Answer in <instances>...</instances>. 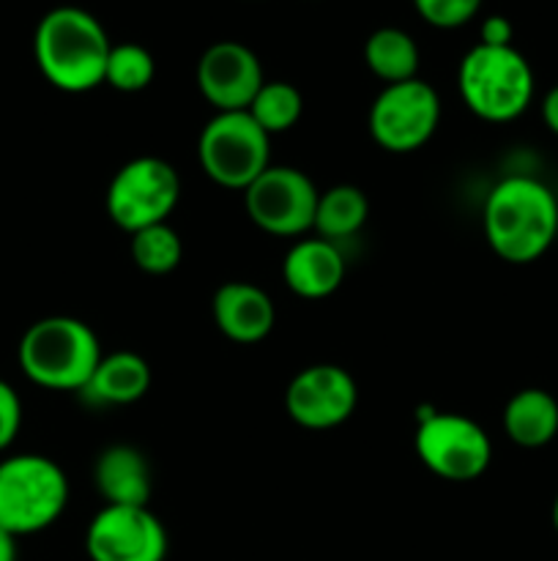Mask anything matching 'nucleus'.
Segmentation results:
<instances>
[{
	"mask_svg": "<svg viewBox=\"0 0 558 561\" xmlns=\"http://www.w3.org/2000/svg\"><path fill=\"white\" fill-rule=\"evenodd\" d=\"M481 230L501 261L528 266L558 239V197L534 175H507L485 197Z\"/></svg>",
	"mask_w": 558,
	"mask_h": 561,
	"instance_id": "f257e3e1",
	"label": "nucleus"
},
{
	"mask_svg": "<svg viewBox=\"0 0 558 561\" xmlns=\"http://www.w3.org/2000/svg\"><path fill=\"white\" fill-rule=\"evenodd\" d=\"M113 42L102 22L80 5H58L38 20L33 58L53 88L88 93L104 82Z\"/></svg>",
	"mask_w": 558,
	"mask_h": 561,
	"instance_id": "f03ea898",
	"label": "nucleus"
},
{
	"mask_svg": "<svg viewBox=\"0 0 558 561\" xmlns=\"http://www.w3.org/2000/svg\"><path fill=\"white\" fill-rule=\"evenodd\" d=\"M102 356L96 332L71 316H49L31 323L16 345L22 376L49 392H82Z\"/></svg>",
	"mask_w": 558,
	"mask_h": 561,
	"instance_id": "7ed1b4c3",
	"label": "nucleus"
},
{
	"mask_svg": "<svg viewBox=\"0 0 558 561\" xmlns=\"http://www.w3.org/2000/svg\"><path fill=\"white\" fill-rule=\"evenodd\" d=\"M460 99L476 118L487 124H509L534 102V69L514 47L476 44L457 69Z\"/></svg>",
	"mask_w": 558,
	"mask_h": 561,
	"instance_id": "20e7f679",
	"label": "nucleus"
},
{
	"mask_svg": "<svg viewBox=\"0 0 558 561\" xmlns=\"http://www.w3.org/2000/svg\"><path fill=\"white\" fill-rule=\"evenodd\" d=\"M69 507V477L53 458L38 453L0 460V529L31 537L49 529Z\"/></svg>",
	"mask_w": 558,
	"mask_h": 561,
	"instance_id": "39448f33",
	"label": "nucleus"
},
{
	"mask_svg": "<svg viewBox=\"0 0 558 561\" xmlns=\"http://www.w3.org/2000/svg\"><path fill=\"white\" fill-rule=\"evenodd\" d=\"M197 159L213 184L244 192L271 168V135L246 110L213 113L197 140Z\"/></svg>",
	"mask_w": 558,
	"mask_h": 561,
	"instance_id": "423d86ee",
	"label": "nucleus"
},
{
	"mask_svg": "<svg viewBox=\"0 0 558 561\" xmlns=\"http://www.w3.org/2000/svg\"><path fill=\"white\" fill-rule=\"evenodd\" d=\"M181 201L178 170L162 157H135L109 179L104 208L126 233L167 222Z\"/></svg>",
	"mask_w": 558,
	"mask_h": 561,
	"instance_id": "0eeeda50",
	"label": "nucleus"
},
{
	"mask_svg": "<svg viewBox=\"0 0 558 561\" xmlns=\"http://www.w3.org/2000/svg\"><path fill=\"white\" fill-rule=\"evenodd\" d=\"M414 449L425 469L446 482L479 480L492 460V442L485 427L470 416L446 411L421 416Z\"/></svg>",
	"mask_w": 558,
	"mask_h": 561,
	"instance_id": "6e6552de",
	"label": "nucleus"
},
{
	"mask_svg": "<svg viewBox=\"0 0 558 561\" xmlns=\"http://www.w3.org/2000/svg\"><path fill=\"white\" fill-rule=\"evenodd\" d=\"M441 124V96L430 82L405 80L383 85L367 115L372 140L388 153H414L432 140Z\"/></svg>",
	"mask_w": 558,
	"mask_h": 561,
	"instance_id": "1a4fd4ad",
	"label": "nucleus"
},
{
	"mask_svg": "<svg viewBox=\"0 0 558 561\" xmlns=\"http://www.w3.org/2000/svg\"><path fill=\"white\" fill-rule=\"evenodd\" d=\"M317 186L310 175L290 164H271L244 190L246 217L268 236L299 239L315 225Z\"/></svg>",
	"mask_w": 558,
	"mask_h": 561,
	"instance_id": "9d476101",
	"label": "nucleus"
},
{
	"mask_svg": "<svg viewBox=\"0 0 558 561\" xmlns=\"http://www.w3.org/2000/svg\"><path fill=\"white\" fill-rule=\"evenodd\" d=\"M85 551L91 561H164L170 537L148 507L104 504L88 524Z\"/></svg>",
	"mask_w": 558,
	"mask_h": 561,
	"instance_id": "9b49d317",
	"label": "nucleus"
},
{
	"mask_svg": "<svg viewBox=\"0 0 558 561\" xmlns=\"http://www.w3.org/2000/svg\"><path fill=\"white\" fill-rule=\"evenodd\" d=\"M359 389L339 365H310L293 376L284 392L288 416L304 431H332L353 416Z\"/></svg>",
	"mask_w": 558,
	"mask_h": 561,
	"instance_id": "f8f14e48",
	"label": "nucleus"
},
{
	"mask_svg": "<svg viewBox=\"0 0 558 561\" xmlns=\"http://www.w3.org/2000/svg\"><path fill=\"white\" fill-rule=\"evenodd\" d=\"M263 82L260 58L241 42L211 44L197 64V88L217 113L249 110Z\"/></svg>",
	"mask_w": 558,
	"mask_h": 561,
	"instance_id": "ddd939ff",
	"label": "nucleus"
},
{
	"mask_svg": "<svg viewBox=\"0 0 558 561\" xmlns=\"http://www.w3.org/2000/svg\"><path fill=\"white\" fill-rule=\"evenodd\" d=\"M211 316L224 337L239 345H255L271 334L277 307L263 288L235 279L219 285L211 299Z\"/></svg>",
	"mask_w": 558,
	"mask_h": 561,
	"instance_id": "4468645a",
	"label": "nucleus"
},
{
	"mask_svg": "<svg viewBox=\"0 0 558 561\" xmlns=\"http://www.w3.org/2000/svg\"><path fill=\"white\" fill-rule=\"evenodd\" d=\"M282 279L301 299H326L342 285L345 255L334 241L299 239L282 261Z\"/></svg>",
	"mask_w": 558,
	"mask_h": 561,
	"instance_id": "2eb2a0df",
	"label": "nucleus"
},
{
	"mask_svg": "<svg viewBox=\"0 0 558 561\" xmlns=\"http://www.w3.org/2000/svg\"><path fill=\"white\" fill-rule=\"evenodd\" d=\"M93 485L113 507H148L153 493L151 463L131 444H113L96 458Z\"/></svg>",
	"mask_w": 558,
	"mask_h": 561,
	"instance_id": "dca6fc26",
	"label": "nucleus"
},
{
	"mask_svg": "<svg viewBox=\"0 0 558 561\" xmlns=\"http://www.w3.org/2000/svg\"><path fill=\"white\" fill-rule=\"evenodd\" d=\"M151 378V365L146 356L135 351H113L102 356L80 394L98 405H131L146 398Z\"/></svg>",
	"mask_w": 558,
	"mask_h": 561,
	"instance_id": "f3484780",
	"label": "nucleus"
},
{
	"mask_svg": "<svg viewBox=\"0 0 558 561\" xmlns=\"http://www.w3.org/2000/svg\"><path fill=\"white\" fill-rule=\"evenodd\" d=\"M503 433L523 449L547 447L558 436V400L539 387L520 389L503 405Z\"/></svg>",
	"mask_w": 558,
	"mask_h": 561,
	"instance_id": "a211bd4d",
	"label": "nucleus"
},
{
	"mask_svg": "<svg viewBox=\"0 0 558 561\" xmlns=\"http://www.w3.org/2000/svg\"><path fill=\"white\" fill-rule=\"evenodd\" d=\"M370 217V201H367L364 190L353 184H337L332 190L321 192L317 197L315 211V230L321 239L326 241H342L359 233Z\"/></svg>",
	"mask_w": 558,
	"mask_h": 561,
	"instance_id": "6ab92c4d",
	"label": "nucleus"
},
{
	"mask_svg": "<svg viewBox=\"0 0 558 561\" xmlns=\"http://www.w3.org/2000/svg\"><path fill=\"white\" fill-rule=\"evenodd\" d=\"M364 64L386 85L414 80L419 75V47L399 27H377L364 44Z\"/></svg>",
	"mask_w": 558,
	"mask_h": 561,
	"instance_id": "aec40b11",
	"label": "nucleus"
},
{
	"mask_svg": "<svg viewBox=\"0 0 558 561\" xmlns=\"http://www.w3.org/2000/svg\"><path fill=\"white\" fill-rule=\"evenodd\" d=\"M129 252L131 261H135V266L140 272L162 277V274H170L178 268L181 257H184V244H181V236L173 225L159 222L131 233Z\"/></svg>",
	"mask_w": 558,
	"mask_h": 561,
	"instance_id": "412c9836",
	"label": "nucleus"
},
{
	"mask_svg": "<svg viewBox=\"0 0 558 561\" xmlns=\"http://www.w3.org/2000/svg\"><path fill=\"white\" fill-rule=\"evenodd\" d=\"M246 113L263 126V131L268 135H282V131H290L301 121V113H304V96L295 85L282 80L263 82V88L257 91V96L252 99L249 110Z\"/></svg>",
	"mask_w": 558,
	"mask_h": 561,
	"instance_id": "4be33fe9",
	"label": "nucleus"
},
{
	"mask_svg": "<svg viewBox=\"0 0 558 561\" xmlns=\"http://www.w3.org/2000/svg\"><path fill=\"white\" fill-rule=\"evenodd\" d=\"M156 75L153 55L140 44H113L107 58V71L104 82L120 93H140L146 91Z\"/></svg>",
	"mask_w": 558,
	"mask_h": 561,
	"instance_id": "5701e85b",
	"label": "nucleus"
},
{
	"mask_svg": "<svg viewBox=\"0 0 558 561\" xmlns=\"http://www.w3.org/2000/svg\"><path fill=\"white\" fill-rule=\"evenodd\" d=\"M414 5L427 25L452 31L474 20L481 0H414Z\"/></svg>",
	"mask_w": 558,
	"mask_h": 561,
	"instance_id": "b1692460",
	"label": "nucleus"
},
{
	"mask_svg": "<svg viewBox=\"0 0 558 561\" xmlns=\"http://www.w3.org/2000/svg\"><path fill=\"white\" fill-rule=\"evenodd\" d=\"M22 431V400L9 381L0 378V453L16 442Z\"/></svg>",
	"mask_w": 558,
	"mask_h": 561,
	"instance_id": "393cba45",
	"label": "nucleus"
},
{
	"mask_svg": "<svg viewBox=\"0 0 558 561\" xmlns=\"http://www.w3.org/2000/svg\"><path fill=\"white\" fill-rule=\"evenodd\" d=\"M514 27L507 16H487L479 27V44L485 47H512Z\"/></svg>",
	"mask_w": 558,
	"mask_h": 561,
	"instance_id": "a878e982",
	"label": "nucleus"
},
{
	"mask_svg": "<svg viewBox=\"0 0 558 561\" xmlns=\"http://www.w3.org/2000/svg\"><path fill=\"white\" fill-rule=\"evenodd\" d=\"M542 121L558 137V85H553L542 99Z\"/></svg>",
	"mask_w": 558,
	"mask_h": 561,
	"instance_id": "bb28decb",
	"label": "nucleus"
},
{
	"mask_svg": "<svg viewBox=\"0 0 558 561\" xmlns=\"http://www.w3.org/2000/svg\"><path fill=\"white\" fill-rule=\"evenodd\" d=\"M0 561H16V540L0 529Z\"/></svg>",
	"mask_w": 558,
	"mask_h": 561,
	"instance_id": "cd10ccee",
	"label": "nucleus"
},
{
	"mask_svg": "<svg viewBox=\"0 0 558 561\" xmlns=\"http://www.w3.org/2000/svg\"><path fill=\"white\" fill-rule=\"evenodd\" d=\"M550 520H553V529L558 531V496L553 499V510H550Z\"/></svg>",
	"mask_w": 558,
	"mask_h": 561,
	"instance_id": "c85d7f7f",
	"label": "nucleus"
}]
</instances>
